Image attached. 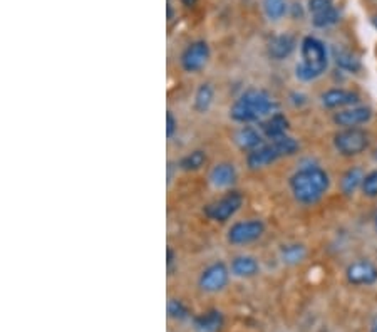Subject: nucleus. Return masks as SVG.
I'll return each instance as SVG.
<instances>
[{
	"label": "nucleus",
	"instance_id": "obj_1",
	"mask_svg": "<svg viewBox=\"0 0 377 332\" xmlns=\"http://www.w3.org/2000/svg\"><path fill=\"white\" fill-rule=\"evenodd\" d=\"M279 104L263 90H248L237 99L230 107V118L235 123L250 125L275 114Z\"/></svg>",
	"mask_w": 377,
	"mask_h": 332
},
{
	"label": "nucleus",
	"instance_id": "obj_2",
	"mask_svg": "<svg viewBox=\"0 0 377 332\" xmlns=\"http://www.w3.org/2000/svg\"><path fill=\"white\" fill-rule=\"evenodd\" d=\"M290 190L295 200L303 205L317 203L330 187L329 175L321 166H305L290 176Z\"/></svg>",
	"mask_w": 377,
	"mask_h": 332
},
{
	"label": "nucleus",
	"instance_id": "obj_3",
	"mask_svg": "<svg viewBox=\"0 0 377 332\" xmlns=\"http://www.w3.org/2000/svg\"><path fill=\"white\" fill-rule=\"evenodd\" d=\"M300 54H302V63L295 68V74L303 83L315 81L327 71L329 65V54L324 42L314 36L303 37L300 44Z\"/></svg>",
	"mask_w": 377,
	"mask_h": 332
},
{
	"label": "nucleus",
	"instance_id": "obj_4",
	"mask_svg": "<svg viewBox=\"0 0 377 332\" xmlns=\"http://www.w3.org/2000/svg\"><path fill=\"white\" fill-rule=\"evenodd\" d=\"M241 205H244V195H241L240 191L232 190L225 193V195L220 196L218 200H215V202L205 205L203 215L208 220H211V222L223 223L226 222V220L232 218L233 215L240 210Z\"/></svg>",
	"mask_w": 377,
	"mask_h": 332
},
{
	"label": "nucleus",
	"instance_id": "obj_5",
	"mask_svg": "<svg viewBox=\"0 0 377 332\" xmlns=\"http://www.w3.org/2000/svg\"><path fill=\"white\" fill-rule=\"evenodd\" d=\"M334 148L342 156H357L369 148V134L360 128H344L334 136Z\"/></svg>",
	"mask_w": 377,
	"mask_h": 332
},
{
	"label": "nucleus",
	"instance_id": "obj_6",
	"mask_svg": "<svg viewBox=\"0 0 377 332\" xmlns=\"http://www.w3.org/2000/svg\"><path fill=\"white\" fill-rule=\"evenodd\" d=\"M230 273L232 270L226 267V264L223 262H215L202 272L198 279V285L203 292L206 294H218L223 289L228 285L230 282Z\"/></svg>",
	"mask_w": 377,
	"mask_h": 332
},
{
	"label": "nucleus",
	"instance_id": "obj_7",
	"mask_svg": "<svg viewBox=\"0 0 377 332\" xmlns=\"http://www.w3.org/2000/svg\"><path fill=\"white\" fill-rule=\"evenodd\" d=\"M263 234L265 225L261 220H244V222H237L230 227L228 234H226V240L232 245H247V243L259 240Z\"/></svg>",
	"mask_w": 377,
	"mask_h": 332
},
{
	"label": "nucleus",
	"instance_id": "obj_8",
	"mask_svg": "<svg viewBox=\"0 0 377 332\" xmlns=\"http://www.w3.org/2000/svg\"><path fill=\"white\" fill-rule=\"evenodd\" d=\"M208 59H210L208 42L195 41L191 42L186 49H184L180 63H182V68L184 69V71L195 74V72H200L203 68H205L206 63H208Z\"/></svg>",
	"mask_w": 377,
	"mask_h": 332
},
{
	"label": "nucleus",
	"instance_id": "obj_9",
	"mask_svg": "<svg viewBox=\"0 0 377 332\" xmlns=\"http://www.w3.org/2000/svg\"><path fill=\"white\" fill-rule=\"evenodd\" d=\"M307 7L312 15V24L319 29L337 24L338 19H341V12L334 6V0H309Z\"/></svg>",
	"mask_w": 377,
	"mask_h": 332
},
{
	"label": "nucleus",
	"instance_id": "obj_10",
	"mask_svg": "<svg viewBox=\"0 0 377 332\" xmlns=\"http://www.w3.org/2000/svg\"><path fill=\"white\" fill-rule=\"evenodd\" d=\"M345 277L352 285H372L377 282V267L369 260L352 262L345 270Z\"/></svg>",
	"mask_w": 377,
	"mask_h": 332
},
{
	"label": "nucleus",
	"instance_id": "obj_11",
	"mask_svg": "<svg viewBox=\"0 0 377 332\" xmlns=\"http://www.w3.org/2000/svg\"><path fill=\"white\" fill-rule=\"evenodd\" d=\"M280 158H283V154L279 149V146H277V143L272 141L270 145H261L260 148L250 152L247 154V165L250 169H260L275 163Z\"/></svg>",
	"mask_w": 377,
	"mask_h": 332
},
{
	"label": "nucleus",
	"instance_id": "obj_12",
	"mask_svg": "<svg viewBox=\"0 0 377 332\" xmlns=\"http://www.w3.org/2000/svg\"><path fill=\"white\" fill-rule=\"evenodd\" d=\"M372 118L371 107L354 106L349 110H342L334 114V123L341 128H357V126L365 125Z\"/></svg>",
	"mask_w": 377,
	"mask_h": 332
},
{
	"label": "nucleus",
	"instance_id": "obj_13",
	"mask_svg": "<svg viewBox=\"0 0 377 332\" xmlns=\"http://www.w3.org/2000/svg\"><path fill=\"white\" fill-rule=\"evenodd\" d=\"M359 101V96L356 92L341 90V87H336V90H329L322 92L321 103L322 106L327 107V110H341V107L352 106Z\"/></svg>",
	"mask_w": 377,
	"mask_h": 332
},
{
	"label": "nucleus",
	"instance_id": "obj_14",
	"mask_svg": "<svg viewBox=\"0 0 377 332\" xmlns=\"http://www.w3.org/2000/svg\"><path fill=\"white\" fill-rule=\"evenodd\" d=\"M223 324H225V318L218 309H208L193 318V329L196 332H220Z\"/></svg>",
	"mask_w": 377,
	"mask_h": 332
},
{
	"label": "nucleus",
	"instance_id": "obj_15",
	"mask_svg": "<svg viewBox=\"0 0 377 332\" xmlns=\"http://www.w3.org/2000/svg\"><path fill=\"white\" fill-rule=\"evenodd\" d=\"M208 178L217 190H225L237 181V168L232 163H218L211 168Z\"/></svg>",
	"mask_w": 377,
	"mask_h": 332
},
{
	"label": "nucleus",
	"instance_id": "obj_16",
	"mask_svg": "<svg viewBox=\"0 0 377 332\" xmlns=\"http://www.w3.org/2000/svg\"><path fill=\"white\" fill-rule=\"evenodd\" d=\"M260 129H261V134H263L265 138H268L270 141H275L279 140V138L287 136V131H288L287 116L282 113H275L268 116L265 121H261Z\"/></svg>",
	"mask_w": 377,
	"mask_h": 332
},
{
	"label": "nucleus",
	"instance_id": "obj_17",
	"mask_svg": "<svg viewBox=\"0 0 377 332\" xmlns=\"http://www.w3.org/2000/svg\"><path fill=\"white\" fill-rule=\"evenodd\" d=\"M295 45V37L290 36V34H280V36H275L268 42V56L272 57L273 61H283L294 52Z\"/></svg>",
	"mask_w": 377,
	"mask_h": 332
},
{
	"label": "nucleus",
	"instance_id": "obj_18",
	"mask_svg": "<svg viewBox=\"0 0 377 332\" xmlns=\"http://www.w3.org/2000/svg\"><path fill=\"white\" fill-rule=\"evenodd\" d=\"M230 270L238 279H252V277H255L260 272V264L252 256H237L232 260Z\"/></svg>",
	"mask_w": 377,
	"mask_h": 332
},
{
	"label": "nucleus",
	"instance_id": "obj_19",
	"mask_svg": "<svg viewBox=\"0 0 377 332\" xmlns=\"http://www.w3.org/2000/svg\"><path fill=\"white\" fill-rule=\"evenodd\" d=\"M235 143H237L238 148L250 153L263 145V134L259 133V129L245 125L235 133Z\"/></svg>",
	"mask_w": 377,
	"mask_h": 332
},
{
	"label": "nucleus",
	"instance_id": "obj_20",
	"mask_svg": "<svg viewBox=\"0 0 377 332\" xmlns=\"http://www.w3.org/2000/svg\"><path fill=\"white\" fill-rule=\"evenodd\" d=\"M213 98H215V91L211 87L210 83H203L200 84V87L195 92V101H193V107L198 113H206L210 110L211 104H213Z\"/></svg>",
	"mask_w": 377,
	"mask_h": 332
},
{
	"label": "nucleus",
	"instance_id": "obj_21",
	"mask_svg": "<svg viewBox=\"0 0 377 332\" xmlns=\"http://www.w3.org/2000/svg\"><path fill=\"white\" fill-rule=\"evenodd\" d=\"M307 256V250L302 243H288L280 249V258L287 265H297Z\"/></svg>",
	"mask_w": 377,
	"mask_h": 332
},
{
	"label": "nucleus",
	"instance_id": "obj_22",
	"mask_svg": "<svg viewBox=\"0 0 377 332\" xmlns=\"http://www.w3.org/2000/svg\"><path fill=\"white\" fill-rule=\"evenodd\" d=\"M206 153L203 149H195V152L184 154V156L180 160V168L183 172H198L203 166L206 165Z\"/></svg>",
	"mask_w": 377,
	"mask_h": 332
},
{
	"label": "nucleus",
	"instance_id": "obj_23",
	"mask_svg": "<svg viewBox=\"0 0 377 332\" xmlns=\"http://www.w3.org/2000/svg\"><path fill=\"white\" fill-rule=\"evenodd\" d=\"M334 59H336V64L341 69H344V71L347 72H357L360 69V63L359 59H357L356 56H354L352 52L345 51V49H338L334 48Z\"/></svg>",
	"mask_w": 377,
	"mask_h": 332
},
{
	"label": "nucleus",
	"instance_id": "obj_24",
	"mask_svg": "<svg viewBox=\"0 0 377 332\" xmlns=\"http://www.w3.org/2000/svg\"><path fill=\"white\" fill-rule=\"evenodd\" d=\"M363 181H364L363 169H360V168H351L347 173H345L344 178H342V181H341L342 191H344L345 195H352V193L356 191L357 188L363 187Z\"/></svg>",
	"mask_w": 377,
	"mask_h": 332
},
{
	"label": "nucleus",
	"instance_id": "obj_25",
	"mask_svg": "<svg viewBox=\"0 0 377 332\" xmlns=\"http://www.w3.org/2000/svg\"><path fill=\"white\" fill-rule=\"evenodd\" d=\"M261 7H263V12L267 15V19L277 22L280 19H283V15L287 14V0H261Z\"/></svg>",
	"mask_w": 377,
	"mask_h": 332
},
{
	"label": "nucleus",
	"instance_id": "obj_26",
	"mask_svg": "<svg viewBox=\"0 0 377 332\" xmlns=\"http://www.w3.org/2000/svg\"><path fill=\"white\" fill-rule=\"evenodd\" d=\"M166 311H168V318L173 320H178V322H183V320H188L191 318L190 309H188L186 304L180 299H169Z\"/></svg>",
	"mask_w": 377,
	"mask_h": 332
},
{
	"label": "nucleus",
	"instance_id": "obj_27",
	"mask_svg": "<svg viewBox=\"0 0 377 332\" xmlns=\"http://www.w3.org/2000/svg\"><path fill=\"white\" fill-rule=\"evenodd\" d=\"M363 191L365 196H371V198H376L377 196V169L374 172L367 173V175L364 176L363 181Z\"/></svg>",
	"mask_w": 377,
	"mask_h": 332
},
{
	"label": "nucleus",
	"instance_id": "obj_28",
	"mask_svg": "<svg viewBox=\"0 0 377 332\" xmlns=\"http://www.w3.org/2000/svg\"><path fill=\"white\" fill-rule=\"evenodd\" d=\"M176 129H178V119L173 116L171 111H168L166 113V136L173 138V134L176 133Z\"/></svg>",
	"mask_w": 377,
	"mask_h": 332
},
{
	"label": "nucleus",
	"instance_id": "obj_29",
	"mask_svg": "<svg viewBox=\"0 0 377 332\" xmlns=\"http://www.w3.org/2000/svg\"><path fill=\"white\" fill-rule=\"evenodd\" d=\"M175 260H176L175 252H173V249H168L166 250V267H168V270L173 269V264H175Z\"/></svg>",
	"mask_w": 377,
	"mask_h": 332
},
{
	"label": "nucleus",
	"instance_id": "obj_30",
	"mask_svg": "<svg viewBox=\"0 0 377 332\" xmlns=\"http://www.w3.org/2000/svg\"><path fill=\"white\" fill-rule=\"evenodd\" d=\"M183 2V6H186V7H193L196 2H198V0H182Z\"/></svg>",
	"mask_w": 377,
	"mask_h": 332
},
{
	"label": "nucleus",
	"instance_id": "obj_31",
	"mask_svg": "<svg viewBox=\"0 0 377 332\" xmlns=\"http://www.w3.org/2000/svg\"><path fill=\"white\" fill-rule=\"evenodd\" d=\"M372 22H374V25H376V29H377V17L372 19Z\"/></svg>",
	"mask_w": 377,
	"mask_h": 332
},
{
	"label": "nucleus",
	"instance_id": "obj_32",
	"mask_svg": "<svg viewBox=\"0 0 377 332\" xmlns=\"http://www.w3.org/2000/svg\"><path fill=\"white\" fill-rule=\"evenodd\" d=\"M371 332H377V324H376L374 327H372V331H371Z\"/></svg>",
	"mask_w": 377,
	"mask_h": 332
},
{
	"label": "nucleus",
	"instance_id": "obj_33",
	"mask_svg": "<svg viewBox=\"0 0 377 332\" xmlns=\"http://www.w3.org/2000/svg\"><path fill=\"white\" fill-rule=\"evenodd\" d=\"M376 229H377V215H376Z\"/></svg>",
	"mask_w": 377,
	"mask_h": 332
}]
</instances>
